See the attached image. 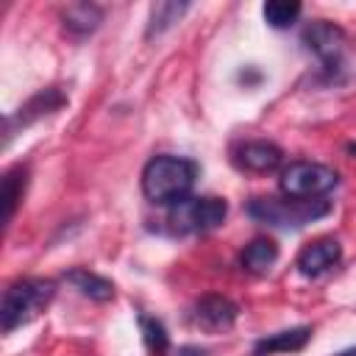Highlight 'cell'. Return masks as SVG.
Instances as JSON below:
<instances>
[{"instance_id":"obj_1","label":"cell","mask_w":356,"mask_h":356,"mask_svg":"<svg viewBox=\"0 0 356 356\" xmlns=\"http://www.w3.org/2000/svg\"><path fill=\"white\" fill-rule=\"evenodd\" d=\"M197 178V164L184 156H156L142 170V192L156 206H175L189 197Z\"/></svg>"},{"instance_id":"obj_2","label":"cell","mask_w":356,"mask_h":356,"mask_svg":"<svg viewBox=\"0 0 356 356\" xmlns=\"http://www.w3.org/2000/svg\"><path fill=\"white\" fill-rule=\"evenodd\" d=\"M56 295V284L47 278H19L3 292V306H0V325L6 334L14 328L31 323L36 314L47 309V303Z\"/></svg>"},{"instance_id":"obj_3","label":"cell","mask_w":356,"mask_h":356,"mask_svg":"<svg viewBox=\"0 0 356 356\" xmlns=\"http://www.w3.org/2000/svg\"><path fill=\"white\" fill-rule=\"evenodd\" d=\"M331 211L328 200H295V197H253L248 203V214L256 222L278 225V228H300Z\"/></svg>"},{"instance_id":"obj_4","label":"cell","mask_w":356,"mask_h":356,"mask_svg":"<svg viewBox=\"0 0 356 356\" xmlns=\"http://www.w3.org/2000/svg\"><path fill=\"white\" fill-rule=\"evenodd\" d=\"M337 172L317 161H292L281 170L278 186L286 197L295 200H320L325 192L337 186Z\"/></svg>"},{"instance_id":"obj_5","label":"cell","mask_w":356,"mask_h":356,"mask_svg":"<svg viewBox=\"0 0 356 356\" xmlns=\"http://www.w3.org/2000/svg\"><path fill=\"white\" fill-rule=\"evenodd\" d=\"M228 214V203L222 197H184L170 206L167 222L175 234H197L222 225Z\"/></svg>"},{"instance_id":"obj_6","label":"cell","mask_w":356,"mask_h":356,"mask_svg":"<svg viewBox=\"0 0 356 356\" xmlns=\"http://www.w3.org/2000/svg\"><path fill=\"white\" fill-rule=\"evenodd\" d=\"M303 42L323 61L325 70L339 67V58H342V50H345V31L342 28H337L334 22L317 19L303 31Z\"/></svg>"},{"instance_id":"obj_7","label":"cell","mask_w":356,"mask_h":356,"mask_svg":"<svg viewBox=\"0 0 356 356\" xmlns=\"http://www.w3.org/2000/svg\"><path fill=\"white\" fill-rule=\"evenodd\" d=\"M192 323L209 334H220V331H228L236 317H239V306L225 298V295H203L195 306H192Z\"/></svg>"},{"instance_id":"obj_8","label":"cell","mask_w":356,"mask_h":356,"mask_svg":"<svg viewBox=\"0 0 356 356\" xmlns=\"http://www.w3.org/2000/svg\"><path fill=\"white\" fill-rule=\"evenodd\" d=\"M339 256H342V245L337 239H317L298 253L295 267L300 275L314 278V275H323L325 270H331L339 261Z\"/></svg>"},{"instance_id":"obj_9","label":"cell","mask_w":356,"mask_h":356,"mask_svg":"<svg viewBox=\"0 0 356 356\" xmlns=\"http://www.w3.org/2000/svg\"><path fill=\"white\" fill-rule=\"evenodd\" d=\"M284 153L278 145L273 142H264V139H253V142H242L236 150H234V161L236 167L242 170H250V172H270L281 164Z\"/></svg>"},{"instance_id":"obj_10","label":"cell","mask_w":356,"mask_h":356,"mask_svg":"<svg viewBox=\"0 0 356 356\" xmlns=\"http://www.w3.org/2000/svg\"><path fill=\"white\" fill-rule=\"evenodd\" d=\"M312 337V328L309 325H298V328H286V331H278V334H270V337H261L253 348V356H273V353H292V350H300Z\"/></svg>"},{"instance_id":"obj_11","label":"cell","mask_w":356,"mask_h":356,"mask_svg":"<svg viewBox=\"0 0 356 356\" xmlns=\"http://www.w3.org/2000/svg\"><path fill=\"white\" fill-rule=\"evenodd\" d=\"M64 278L81 292V295H86V298H92V300H111L114 298V284L108 281V278H103V275H97V273H92V270H86V267H72L70 273H64Z\"/></svg>"},{"instance_id":"obj_12","label":"cell","mask_w":356,"mask_h":356,"mask_svg":"<svg viewBox=\"0 0 356 356\" xmlns=\"http://www.w3.org/2000/svg\"><path fill=\"white\" fill-rule=\"evenodd\" d=\"M64 19V28L75 36H86L92 31H97V25L103 22V11L95 6V3H72L64 8L61 14Z\"/></svg>"},{"instance_id":"obj_13","label":"cell","mask_w":356,"mask_h":356,"mask_svg":"<svg viewBox=\"0 0 356 356\" xmlns=\"http://www.w3.org/2000/svg\"><path fill=\"white\" fill-rule=\"evenodd\" d=\"M275 259H278V245L273 242V239H267V236H259V239H253L245 250H242V267L248 270V273H253V275H264L273 264H275Z\"/></svg>"},{"instance_id":"obj_14","label":"cell","mask_w":356,"mask_h":356,"mask_svg":"<svg viewBox=\"0 0 356 356\" xmlns=\"http://www.w3.org/2000/svg\"><path fill=\"white\" fill-rule=\"evenodd\" d=\"M64 103H67V97H64L58 89H42L39 95H33V97L19 108L17 120H19V125L25 128V125H31L33 120H39V117H47V114L58 111Z\"/></svg>"},{"instance_id":"obj_15","label":"cell","mask_w":356,"mask_h":356,"mask_svg":"<svg viewBox=\"0 0 356 356\" xmlns=\"http://www.w3.org/2000/svg\"><path fill=\"white\" fill-rule=\"evenodd\" d=\"M189 8V3H172V0H164V3H156L153 8H150V25H147V39H153V36H159V33H164L167 28H172L181 17H184V11Z\"/></svg>"},{"instance_id":"obj_16","label":"cell","mask_w":356,"mask_h":356,"mask_svg":"<svg viewBox=\"0 0 356 356\" xmlns=\"http://www.w3.org/2000/svg\"><path fill=\"white\" fill-rule=\"evenodd\" d=\"M25 167H14V170H8L6 172V178H3V220L6 222H11V217H14V211H17V203L22 200V192H25Z\"/></svg>"},{"instance_id":"obj_17","label":"cell","mask_w":356,"mask_h":356,"mask_svg":"<svg viewBox=\"0 0 356 356\" xmlns=\"http://www.w3.org/2000/svg\"><path fill=\"white\" fill-rule=\"evenodd\" d=\"M261 17L270 28H289L300 17V3L295 0H270L261 6Z\"/></svg>"},{"instance_id":"obj_18","label":"cell","mask_w":356,"mask_h":356,"mask_svg":"<svg viewBox=\"0 0 356 356\" xmlns=\"http://www.w3.org/2000/svg\"><path fill=\"white\" fill-rule=\"evenodd\" d=\"M139 331H142V342L153 356H164L170 350V337L164 331V325L156 317L139 314Z\"/></svg>"},{"instance_id":"obj_19","label":"cell","mask_w":356,"mask_h":356,"mask_svg":"<svg viewBox=\"0 0 356 356\" xmlns=\"http://www.w3.org/2000/svg\"><path fill=\"white\" fill-rule=\"evenodd\" d=\"M170 356H209L203 348H197V345H184V348H178V350H172Z\"/></svg>"},{"instance_id":"obj_20","label":"cell","mask_w":356,"mask_h":356,"mask_svg":"<svg viewBox=\"0 0 356 356\" xmlns=\"http://www.w3.org/2000/svg\"><path fill=\"white\" fill-rule=\"evenodd\" d=\"M337 356H356V348H350V350H342V353H337Z\"/></svg>"},{"instance_id":"obj_21","label":"cell","mask_w":356,"mask_h":356,"mask_svg":"<svg viewBox=\"0 0 356 356\" xmlns=\"http://www.w3.org/2000/svg\"><path fill=\"white\" fill-rule=\"evenodd\" d=\"M348 150H350V153H356V145H348Z\"/></svg>"}]
</instances>
